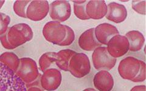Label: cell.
<instances>
[{"instance_id":"6da1fadb","label":"cell","mask_w":146,"mask_h":91,"mask_svg":"<svg viewBox=\"0 0 146 91\" xmlns=\"http://www.w3.org/2000/svg\"><path fill=\"white\" fill-rule=\"evenodd\" d=\"M6 33L7 40L13 49L29 42L34 36L31 27L26 23H18L9 27Z\"/></svg>"},{"instance_id":"7a4b0ae2","label":"cell","mask_w":146,"mask_h":91,"mask_svg":"<svg viewBox=\"0 0 146 91\" xmlns=\"http://www.w3.org/2000/svg\"><path fill=\"white\" fill-rule=\"evenodd\" d=\"M15 74L26 84L33 83L40 75L37 64L29 57L20 58V66Z\"/></svg>"},{"instance_id":"3957f363","label":"cell","mask_w":146,"mask_h":91,"mask_svg":"<svg viewBox=\"0 0 146 91\" xmlns=\"http://www.w3.org/2000/svg\"><path fill=\"white\" fill-rule=\"evenodd\" d=\"M91 63L88 57L84 53H76L69 64V71L73 76L82 78L90 74Z\"/></svg>"},{"instance_id":"277c9868","label":"cell","mask_w":146,"mask_h":91,"mask_svg":"<svg viewBox=\"0 0 146 91\" xmlns=\"http://www.w3.org/2000/svg\"><path fill=\"white\" fill-rule=\"evenodd\" d=\"M93 66L98 71H110L115 66L117 60L110 56L106 46L95 49L92 53Z\"/></svg>"},{"instance_id":"5b68a950","label":"cell","mask_w":146,"mask_h":91,"mask_svg":"<svg viewBox=\"0 0 146 91\" xmlns=\"http://www.w3.org/2000/svg\"><path fill=\"white\" fill-rule=\"evenodd\" d=\"M42 33L44 38L48 42L58 45L66 36V25L57 21H49L44 26Z\"/></svg>"},{"instance_id":"8992f818","label":"cell","mask_w":146,"mask_h":91,"mask_svg":"<svg viewBox=\"0 0 146 91\" xmlns=\"http://www.w3.org/2000/svg\"><path fill=\"white\" fill-rule=\"evenodd\" d=\"M49 16L53 21L63 22L67 21L71 15V6L66 0L54 1L49 4Z\"/></svg>"},{"instance_id":"52a82bcc","label":"cell","mask_w":146,"mask_h":91,"mask_svg":"<svg viewBox=\"0 0 146 91\" xmlns=\"http://www.w3.org/2000/svg\"><path fill=\"white\" fill-rule=\"evenodd\" d=\"M140 66V60L133 57H127L119 64L118 73L122 78L131 81L138 74Z\"/></svg>"},{"instance_id":"ba28073f","label":"cell","mask_w":146,"mask_h":91,"mask_svg":"<svg viewBox=\"0 0 146 91\" xmlns=\"http://www.w3.org/2000/svg\"><path fill=\"white\" fill-rule=\"evenodd\" d=\"M106 47L110 56L117 58L125 55L129 51V43L125 35L118 34L109 40Z\"/></svg>"},{"instance_id":"9c48e42d","label":"cell","mask_w":146,"mask_h":91,"mask_svg":"<svg viewBox=\"0 0 146 91\" xmlns=\"http://www.w3.org/2000/svg\"><path fill=\"white\" fill-rule=\"evenodd\" d=\"M49 12V4L46 0L31 1L26 10V18L31 21L43 20Z\"/></svg>"},{"instance_id":"30bf717a","label":"cell","mask_w":146,"mask_h":91,"mask_svg":"<svg viewBox=\"0 0 146 91\" xmlns=\"http://www.w3.org/2000/svg\"><path fill=\"white\" fill-rule=\"evenodd\" d=\"M62 80V75L60 71L55 68H49L43 72L40 81L43 89L54 91L60 87Z\"/></svg>"},{"instance_id":"8fae6325","label":"cell","mask_w":146,"mask_h":91,"mask_svg":"<svg viewBox=\"0 0 146 91\" xmlns=\"http://www.w3.org/2000/svg\"><path fill=\"white\" fill-rule=\"evenodd\" d=\"M119 34L116 27L111 24L104 22L94 27V35L96 40L101 44L107 46L113 36Z\"/></svg>"},{"instance_id":"7c38bea8","label":"cell","mask_w":146,"mask_h":91,"mask_svg":"<svg viewBox=\"0 0 146 91\" xmlns=\"http://www.w3.org/2000/svg\"><path fill=\"white\" fill-rule=\"evenodd\" d=\"M86 13L90 19H102L107 13V4L102 0L88 1L86 5Z\"/></svg>"},{"instance_id":"4fadbf2b","label":"cell","mask_w":146,"mask_h":91,"mask_svg":"<svg viewBox=\"0 0 146 91\" xmlns=\"http://www.w3.org/2000/svg\"><path fill=\"white\" fill-rule=\"evenodd\" d=\"M127 10L125 6L116 2L107 5V13L106 18L109 21L119 24L124 22L127 17Z\"/></svg>"},{"instance_id":"5bb4252c","label":"cell","mask_w":146,"mask_h":91,"mask_svg":"<svg viewBox=\"0 0 146 91\" xmlns=\"http://www.w3.org/2000/svg\"><path fill=\"white\" fill-rule=\"evenodd\" d=\"M114 84L113 75L108 71H99L94 76L93 84L98 91H111Z\"/></svg>"},{"instance_id":"9a60e30c","label":"cell","mask_w":146,"mask_h":91,"mask_svg":"<svg viewBox=\"0 0 146 91\" xmlns=\"http://www.w3.org/2000/svg\"><path fill=\"white\" fill-rule=\"evenodd\" d=\"M78 44L81 49L85 51H93L95 49L102 46L96 39L94 27L90 28L82 33L79 38Z\"/></svg>"},{"instance_id":"2e32d148","label":"cell","mask_w":146,"mask_h":91,"mask_svg":"<svg viewBox=\"0 0 146 91\" xmlns=\"http://www.w3.org/2000/svg\"><path fill=\"white\" fill-rule=\"evenodd\" d=\"M125 37L129 43V51L136 52L143 49L145 38L143 34L138 30H131L125 34Z\"/></svg>"},{"instance_id":"e0dca14e","label":"cell","mask_w":146,"mask_h":91,"mask_svg":"<svg viewBox=\"0 0 146 91\" xmlns=\"http://www.w3.org/2000/svg\"><path fill=\"white\" fill-rule=\"evenodd\" d=\"M76 53L71 49H63L57 52L56 66L63 71L68 72L69 70V64L72 56Z\"/></svg>"},{"instance_id":"ac0fdd59","label":"cell","mask_w":146,"mask_h":91,"mask_svg":"<svg viewBox=\"0 0 146 91\" xmlns=\"http://www.w3.org/2000/svg\"><path fill=\"white\" fill-rule=\"evenodd\" d=\"M20 59L11 52H5L0 55V64L6 66L12 72L16 73L20 66Z\"/></svg>"},{"instance_id":"d6986e66","label":"cell","mask_w":146,"mask_h":91,"mask_svg":"<svg viewBox=\"0 0 146 91\" xmlns=\"http://www.w3.org/2000/svg\"><path fill=\"white\" fill-rule=\"evenodd\" d=\"M56 54L57 52H47L42 55L38 60L39 68L41 71L43 72L51 68L54 63H56Z\"/></svg>"},{"instance_id":"ffe728a7","label":"cell","mask_w":146,"mask_h":91,"mask_svg":"<svg viewBox=\"0 0 146 91\" xmlns=\"http://www.w3.org/2000/svg\"><path fill=\"white\" fill-rule=\"evenodd\" d=\"M31 1H20L18 0L13 3V9L15 13L18 16L26 18V10Z\"/></svg>"},{"instance_id":"44dd1931","label":"cell","mask_w":146,"mask_h":91,"mask_svg":"<svg viewBox=\"0 0 146 91\" xmlns=\"http://www.w3.org/2000/svg\"><path fill=\"white\" fill-rule=\"evenodd\" d=\"M88 1L85 3L78 4L74 3V13L76 16L81 20H88L90 18L86 13V5Z\"/></svg>"},{"instance_id":"7402d4cb","label":"cell","mask_w":146,"mask_h":91,"mask_svg":"<svg viewBox=\"0 0 146 91\" xmlns=\"http://www.w3.org/2000/svg\"><path fill=\"white\" fill-rule=\"evenodd\" d=\"M66 36L62 42L58 44L60 46H68L73 43L75 40V33L71 27L66 25Z\"/></svg>"},{"instance_id":"603a6c76","label":"cell","mask_w":146,"mask_h":91,"mask_svg":"<svg viewBox=\"0 0 146 91\" xmlns=\"http://www.w3.org/2000/svg\"><path fill=\"white\" fill-rule=\"evenodd\" d=\"M11 21L10 16L3 12H0V36L7 31Z\"/></svg>"},{"instance_id":"cb8c5ba5","label":"cell","mask_w":146,"mask_h":91,"mask_svg":"<svg viewBox=\"0 0 146 91\" xmlns=\"http://www.w3.org/2000/svg\"><path fill=\"white\" fill-rule=\"evenodd\" d=\"M131 7L136 13L140 15H145V1H133L131 3Z\"/></svg>"},{"instance_id":"d4e9b609","label":"cell","mask_w":146,"mask_h":91,"mask_svg":"<svg viewBox=\"0 0 146 91\" xmlns=\"http://www.w3.org/2000/svg\"><path fill=\"white\" fill-rule=\"evenodd\" d=\"M145 80V63L144 61L141 60L140 69L138 73V74L131 81L134 83H140L143 82Z\"/></svg>"},{"instance_id":"484cf974","label":"cell","mask_w":146,"mask_h":91,"mask_svg":"<svg viewBox=\"0 0 146 91\" xmlns=\"http://www.w3.org/2000/svg\"><path fill=\"white\" fill-rule=\"evenodd\" d=\"M0 42H1V43L3 46V47L8 50L13 49V48L11 46V45L10 44V43H9V41L7 40L6 32L4 34L0 36Z\"/></svg>"},{"instance_id":"4316f807","label":"cell","mask_w":146,"mask_h":91,"mask_svg":"<svg viewBox=\"0 0 146 91\" xmlns=\"http://www.w3.org/2000/svg\"><path fill=\"white\" fill-rule=\"evenodd\" d=\"M130 91H145V85H138L135 86L132 88Z\"/></svg>"},{"instance_id":"83f0119b","label":"cell","mask_w":146,"mask_h":91,"mask_svg":"<svg viewBox=\"0 0 146 91\" xmlns=\"http://www.w3.org/2000/svg\"><path fill=\"white\" fill-rule=\"evenodd\" d=\"M27 91H42V90L36 86H31L27 88Z\"/></svg>"},{"instance_id":"f1b7e54d","label":"cell","mask_w":146,"mask_h":91,"mask_svg":"<svg viewBox=\"0 0 146 91\" xmlns=\"http://www.w3.org/2000/svg\"><path fill=\"white\" fill-rule=\"evenodd\" d=\"M86 1L85 0H84V1H72V2L73 3H76V4H82L85 3Z\"/></svg>"},{"instance_id":"f546056e","label":"cell","mask_w":146,"mask_h":91,"mask_svg":"<svg viewBox=\"0 0 146 91\" xmlns=\"http://www.w3.org/2000/svg\"><path fill=\"white\" fill-rule=\"evenodd\" d=\"M82 91H98V90H96V89H93V88H86V89H85L83 90Z\"/></svg>"},{"instance_id":"4dcf8cb0","label":"cell","mask_w":146,"mask_h":91,"mask_svg":"<svg viewBox=\"0 0 146 91\" xmlns=\"http://www.w3.org/2000/svg\"><path fill=\"white\" fill-rule=\"evenodd\" d=\"M4 3H5V1H4V0H3V1L2 0H0V9L3 6Z\"/></svg>"}]
</instances>
